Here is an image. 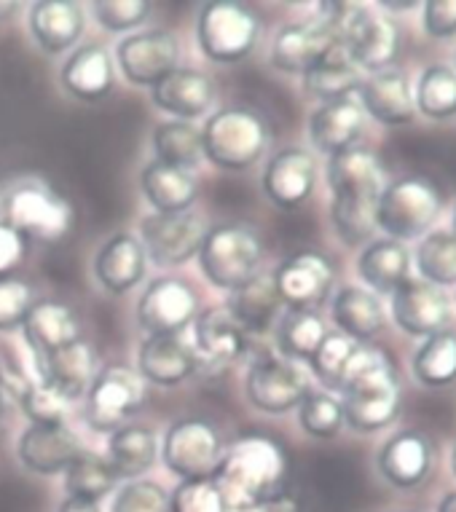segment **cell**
<instances>
[{
    "instance_id": "cell-1",
    "label": "cell",
    "mask_w": 456,
    "mask_h": 512,
    "mask_svg": "<svg viewBox=\"0 0 456 512\" xmlns=\"http://www.w3.org/2000/svg\"><path fill=\"white\" fill-rule=\"evenodd\" d=\"M330 220L338 239L349 247L365 244L376 231V207L384 191V169L368 148H349L330 156Z\"/></svg>"
},
{
    "instance_id": "cell-2",
    "label": "cell",
    "mask_w": 456,
    "mask_h": 512,
    "mask_svg": "<svg viewBox=\"0 0 456 512\" xmlns=\"http://www.w3.org/2000/svg\"><path fill=\"white\" fill-rule=\"evenodd\" d=\"M288 475V456L269 437L250 435L228 445L220 456L212 486L231 512L253 510L282 491Z\"/></svg>"
},
{
    "instance_id": "cell-3",
    "label": "cell",
    "mask_w": 456,
    "mask_h": 512,
    "mask_svg": "<svg viewBox=\"0 0 456 512\" xmlns=\"http://www.w3.org/2000/svg\"><path fill=\"white\" fill-rule=\"evenodd\" d=\"M344 424L371 435L389 427L400 416V378L387 354L360 346L344 389H341Z\"/></svg>"
},
{
    "instance_id": "cell-4",
    "label": "cell",
    "mask_w": 456,
    "mask_h": 512,
    "mask_svg": "<svg viewBox=\"0 0 456 512\" xmlns=\"http://www.w3.org/2000/svg\"><path fill=\"white\" fill-rule=\"evenodd\" d=\"M0 226L25 239L57 242L73 226V207L41 177H14L0 183Z\"/></svg>"
},
{
    "instance_id": "cell-5",
    "label": "cell",
    "mask_w": 456,
    "mask_h": 512,
    "mask_svg": "<svg viewBox=\"0 0 456 512\" xmlns=\"http://www.w3.org/2000/svg\"><path fill=\"white\" fill-rule=\"evenodd\" d=\"M202 132L204 159L223 172H242L258 164L269 145V126L253 108H223L207 118Z\"/></svg>"
},
{
    "instance_id": "cell-6",
    "label": "cell",
    "mask_w": 456,
    "mask_h": 512,
    "mask_svg": "<svg viewBox=\"0 0 456 512\" xmlns=\"http://www.w3.org/2000/svg\"><path fill=\"white\" fill-rule=\"evenodd\" d=\"M196 258L207 282L231 293L258 277L263 242L261 236L255 234V228L245 223H220L215 228H207L202 250Z\"/></svg>"
},
{
    "instance_id": "cell-7",
    "label": "cell",
    "mask_w": 456,
    "mask_h": 512,
    "mask_svg": "<svg viewBox=\"0 0 456 512\" xmlns=\"http://www.w3.org/2000/svg\"><path fill=\"white\" fill-rule=\"evenodd\" d=\"M443 212V194L424 177H400L384 185L376 207V228L395 242H411L430 234Z\"/></svg>"
},
{
    "instance_id": "cell-8",
    "label": "cell",
    "mask_w": 456,
    "mask_h": 512,
    "mask_svg": "<svg viewBox=\"0 0 456 512\" xmlns=\"http://www.w3.org/2000/svg\"><path fill=\"white\" fill-rule=\"evenodd\" d=\"M261 38V19L245 3L215 0L199 11L196 41L204 57L218 65H234L253 54Z\"/></svg>"
},
{
    "instance_id": "cell-9",
    "label": "cell",
    "mask_w": 456,
    "mask_h": 512,
    "mask_svg": "<svg viewBox=\"0 0 456 512\" xmlns=\"http://www.w3.org/2000/svg\"><path fill=\"white\" fill-rule=\"evenodd\" d=\"M145 403V381L137 368L113 362L97 370L92 387L86 392V424L94 432L113 435L116 429L129 424Z\"/></svg>"
},
{
    "instance_id": "cell-10",
    "label": "cell",
    "mask_w": 456,
    "mask_h": 512,
    "mask_svg": "<svg viewBox=\"0 0 456 512\" xmlns=\"http://www.w3.org/2000/svg\"><path fill=\"white\" fill-rule=\"evenodd\" d=\"M218 429L204 419H180L167 429L161 440V462L183 483L210 480L223 456Z\"/></svg>"
},
{
    "instance_id": "cell-11",
    "label": "cell",
    "mask_w": 456,
    "mask_h": 512,
    "mask_svg": "<svg viewBox=\"0 0 456 512\" xmlns=\"http://www.w3.org/2000/svg\"><path fill=\"white\" fill-rule=\"evenodd\" d=\"M204 226L202 215L186 212H153L140 223V244L145 258H151L159 269H178L194 261L202 250Z\"/></svg>"
},
{
    "instance_id": "cell-12",
    "label": "cell",
    "mask_w": 456,
    "mask_h": 512,
    "mask_svg": "<svg viewBox=\"0 0 456 512\" xmlns=\"http://www.w3.org/2000/svg\"><path fill=\"white\" fill-rule=\"evenodd\" d=\"M247 400L263 413L279 416L304 403L312 392V376L301 362L285 357H263L247 370Z\"/></svg>"
},
{
    "instance_id": "cell-13",
    "label": "cell",
    "mask_w": 456,
    "mask_h": 512,
    "mask_svg": "<svg viewBox=\"0 0 456 512\" xmlns=\"http://www.w3.org/2000/svg\"><path fill=\"white\" fill-rule=\"evenodd\" d=\"M196 319V293L178 277L153 279L137 303V322L148 336H180Z\"/></svg>"
},
{
    "instance_id": "cell-14",
    "label": "cell",
    "mask_w": 456,
    "mask_h": 512,
    "mask_svg": "<svg viewBox=\"0 0 456 512\" xmlns=\"http://www.w3.org/2000/svg\"><path fill=\"white\" fill-rule=\"evenodd\" d=\"M333 279H336L333 263L314 250L290 255L288 261L279 263L271 274L279 303H285L288 309L304 311H312L314 306L325 303L333 290Z\"/></svg>"
},
{
    "instance_id": "cell-15",
    "label": "cell",
    "mask_w": 456,
    "mask_h": 512,
    "mask_svg": "<svg viewBox=\"0 0 456 512\" xmlns=\"http://www.w3.org/2000/svg\"><path fill=\"white\" fill-rule=\"evenodd\" d=\"M180 46L169 30H143L127 35L116 49L119 68L132 86H156L178 70Z\"/></svg>"
},
{
    "instance_id": "cell-16",
    "label": "cell",
    "mask_w": 456,
    "mask_h": 512,
    "mask_svg": "<svg viewBox=\"0 0 456 512\" xmlns=\"http://www.w3.org/2000/svg\"><path fill=\"white\" fill-rule=\"evenodd\" d=\"M81 437L68 424H33L19 435L17 459L33 475H60L84 454Z\"/></svg>"
},
{
    "instance_id": "cell-17",
    "label": "cell",
    "mask_w": 456,
    "mask_h": 512,
    "mask_svg": "<svg viewBox=\"0 0 456 512\" xmlns=\"http://www.w3.org/2000/svg\"><path fill=\"white\" fill-rule=\"evenodd\" d=\"M392 317L408 336L427 338L446 330L451 319V301L443 287H435L424 279H406L392 293Z\"/></svg>"
},
{
    "instance_id": "cell-18",
    "label": "cell",
    "mask_w": 456,
    "mask_h": 512,
    "mask_svg": "<svg viewBox=\"0 0 456 512\" xmlns=\"http://www.w3.org/2000/svg\"><path fill=\"white\" fill-rule=\"evenodd\" d=\"M199 368L194 341L180 336H148L137 352V373L153 387H180Z\"/></svg>"
},
{
    "instance_id": "cell-19",
    "label": "cell",
    "mask_w": 456,
    "mask_h": 512,
    "mask_svg": "<svg viewBox=\"0 0 456 512\" xmlns=\"http://www.w3.org/2000/svg\"><path fill=\"white\" fill-rule=\"evenodd\" d=\"M317 161L304 148H285L274 153L263 169V194L282 210H296L314 194Z\"/></svg>"
},
{
    "instance_id": "cell-20",
    "label": "cell",
    "mask_w": 456,
    "mask_h": 512,
    "mask_svg": "<svg viewBox=\"0 0 456 512\" xmlns=\"http://www.w3.org/2000/svg\"><path fill=\"white\" fill-rule=\"evenodd\" d=\"M94 349L86 344L84 338H78L70 346L60 349V352L46 354V357H33L35 378L41 384H49L51 389H57L68 403L86 397L89 387L94 381Z\"/></svg>"
},
{
    "instance_id": "cell-21",
    "label": "cell",
    "mask_w": 456,
    "mask_h": 512,
    "mask_svg": "<svg viewBox=\"0 0 456 512\" xmlns=\"http://www.w3.org/2000/svg\"><path fill=\"white\" fill-rule=\"evenodd\" d=\"M153 105L172 121H194L215 102V81L194 68H178L151 89Z\"/></svg>"
},
{
    "instance_id": "cell-22",
    "label": "cell",
    "mask_w": 456,
    "mask_h": 512,
    "mask_svg": "<svg viewBox=\"0 0 456 512\" xmlns=\"http://www.w3.org/2000/svg\"><path fill=\"white\" fill-rule=\"evenodd\" d=\"M341 46L357 68L373 76V73H381L395 62L400 38H397V27L392 19L363 9V14L355 19V25L349 27Z\"/></svg>"
},
{
    "instance_id": "cell-23",
    "label": "cell",
    "mask_w": 456,
    "mask_h": 512,
    "mask_svg": "<svg viewBox=\"0 0 456 512\" xmlns=\"http://www.w3.org/2000/svg\"><path fill=\"white\" fill-rule=\"evenodd\" d=\"M357 94H360L363 113L376 118L379 124L403 126L416 118L414 92H411L406 73H400V70H381V73L363 78Z\"/></svg>"
},
{
    "instance_id": "cell-24",
    "label": "cell",
    "mask_w": 456,
    "mask_h": 512,
    "mask_svg": "<svg viewBox=\"0 0 456 512\" xmlns=\"http://www.w3.org/2000/svg\"><path fill=\"white\" fill-rule=\"evenodd\" d=\"M365 129V113L355 97L322 102L309 118V140L325 156L355 148Z\"/></svg>"
},
{
    "instance_id": "cell-25",
    "label": "cell",
    "mask_w": 456,
    "mask_h": 512,
    "mask_svg": "<svg viewBox=\"0 0 456 512\" xmlns=\"http://www.w3.org/2000/svg\"><path fill=\"white\" fill-rule=\"evenodd\" d=\"M145 266H148V258H145L140 239L132 234H116L97 252L94 277L110 295H124L143 282Z\"/></svg>"
},
{
    "instance_id": "cell-26",
    "label": "cell",
    "mask_w": 456,
    "mask_h": 512,
    "mask_svg": "<svg viewBox=\"0 0 456 512\" xmlns=\"http://www.w3.org/2000/svg\"><path fill=\"white\" fill-rule=\"evenodd\" d=\"M379 472L395 488L411 491L422 486L432 470V445L419 432H400L389 437L379 451Z\"/></svg>"
},
{
    "instance_id": "cell-27",
    "label": "cell",
    "mask_w": 456,
    "mask_h": 512,
    "mask_svg": "<svg viewBox=\"0 0 456 512\" xmlns=\"http://www.w3.org/2000/svg\"><path fill=\"white\" fill-rule=\"evenodd\" d=\"M25 344L33 357H46L70 346L81 338V325H78L76 311L62 301H35V306L27 314Z\"/></svg>"
},
{
    "instance_id": "cell-28",
    "label": "cell",
    "mask_w": 456,
    "mask_h": 512,
    "mask_svg": "<svg viewBox=\"0 0 456 512\" xmlns=\"http://www.w3.org/2000/svg\"><path fill=\"white\" fill-rule=\"evenodd\" d=\"M333 46L336 41L314 19L296 22V25L282 27L271 43V65L290 76H304Z\"/></svg>"
},
{
    "instance_id": "cell-29",
    "label": "cell",
    "mask_w": 456,
    "mask_h": 512,
    "mask_svg": "<svg viewBox=\"0 0 456 512\" xmlns=\"http://www.w3.org/2000/svg\"><path fill=\"white\" fill-rule=\"evenodd\" d=\"M194 346L199 360L237 362L247 354L250 333L226 306H212L194 319Z\"/></svg>"
},
{
    "instance_id": "cell-30",
    "label": "cell",
    "mask_w": 456,
    "mask_h": 512,
    "mask_svg": "<svg viewBox=\"0 0 456 512\" xmlns=\"http://www.w3.org/2000/svg\"><path fill=\"white\" fill-rule=\"evenodd\" d=\"M84 9L73 0H38L30 6V33L49 54H62L84 33Z\"/></svg>"
},
{
    "instance_id": "cell-31",
    "label": "cell",
    "mask_w": 456,
    "mask_h": 512,
    "mask_svg": "<svg viewBox=\"0 0 456 512\" xmlns=\"http://www.w3.org/2000/svg\"><path fill=\"white\" fill-rule=\"evenodd\" d=\"M62 89L81 102H97L113 86V59L108 49L97 43L81 46L68 57L60 70Z\"/></svg>"
},
{
    "instance_id": "cell-32",
    "label": "cell",
    "mask_w": 456,
    "mask_h": 512,
    "mask_svg": "<svg viewBox=\"0 0 456 512\" xmlns=\"http://www.w3.org/2000/svg\"><path fill=\"white\" fill-rule=\"evenodd\" d=\"M357 274L373 295H392L406 279H411V252L395 239H376L360 252Z\"/></svg>"
},
{
    "instance_id": "cell-33",
    "label": "cell",
    "mask_w": 456,
    "mask_h": 512,
    "mask_svg": "<svg viewBox=\"0 0 456 512\" xmlns=\"http://www.w3.org/2000/svg\"><path fill=\"white\" fill-rule=\"evenodd\" d=\"M159 437L151 427L143 424H124L108 435V454L105 459L110 462L113 472L119 480H140L159 459Z\"/></svg>"
},
{
    "instance_id": "cell-34",
    "label": "cell",
    "mask_w": 456,
    "mask_h": 512,
    "mask_svg": "<svg viewBox=\"0 0 456 512\" xmlns=\"http://www.w3.org/2000/svg\"><path fill=\"white\" fill-rule=\"evenodd\" d=\"M330 309H333V322L338 325V333H344V336H349L357 344L371 341L384 328L381 298L373 295L371 290H365V287H341Z\"/></svg>"
},
{
    "instance_id": "cell-35",
    "label": "cell",
    "mask_w": 456,
    "mask_h": 512,
    "mask_svg": "<svg viewBox=\"0 0 456 512\" xmlns=\"http://www.w3.org/2000/svg\"><path fill=\"white\" fill-rule=\"evenodd\" d=\"M143 194L156 212H186L199 196V183L186 169L151 161L140 175Z\"/></svg>"
},
{
    "instance_id": "cell-36",
    "label": "cell",
    "mask_w": 456,
    "mask_h": 512,
    "mask_svg": "<svg viewBox=\"0 0 456 512\" xmlns=\"http://www.w3.org/2000/svg\"><path fill=\"white\" fill-rule=\"evenodd\" d=\"M360 84H363V70L357 68L344 46H338V43L312 70L304 73V89L322 102L352 97Z\"/></svg>"
},
{
    "instance_id": "cell-37",
    "label": "cell",
    "mask_w": 456,
    "mask_h": 512,
    "mask_svg": "<svg viewBox=\"0 0 456 512\" xmlns=\"http://www.w3.org/2000/svg\"><path fill=\"white\" fill-rule=\"evenodd\" d=\"M234 319H237L239 325L253 336V333H263V330L269 328L271 322L277 319L279 314V298L277 290H274V282L271 277H253L247 285L237 287V290H231L228 295V301L223 303Z\"/></svg>"
},
{
    "instance_id": "cell-38",
    "label": "cell",
    "mask_w": 456,
    "mask_h": 512,
    "mask_svg": "<svg viewBox=\"0 0 456 512\" xmlns=\"http://www.w3.org/2000/svg\"><path fill=\"white\" fill-rule=\"evenodd\" d=\"M328 336L325 322L314 311L288 309L277 319L274 328V344H277L279 357L293 362H309L322 338Z\"/></svg>"
},
{
    "instance_id": "cell-39",
    "label": "cell",
    "mask_w": 456,
    "mask_h": 512,
    "mask_svg": "<svg viewBox=\"0 0 456 512\" xmlns=\"http://www.w3.org/2000/svg\"><path fill=\"white\" fill-rule=\"evenodd\" d=\"M153 161L175 169H196L202 164V132L188 121H167L153 129Z\"/></svg>"
},
{
    "instance_id": "cell-40",
    "label": "cell",
    "mask_w": 456,
    "mask_h": 512,
    "mask_svg": "<svg viewBox=\"0 0 456 512\" xmlns=\"http://www.w3.org/2000/svg\"><path fill=\"white\" fill-rule=\"evenodd\" d=\"M414 378L427 389H443L456 384V333L440 330L424 338V344L416 349Z\"/></svg>"
},
{
    "instance_id": "cell-41",
    "label": "cell",
    "mask_w": 456,
    "mask_h": 512,
    "mask_svg": "<svg viewBox=\"0 0 456 512\" xmlns=\"http://www.w3.org/2000/svg\"><path fill=\"white\" fill-rule=\"evenodd\" d=\"M116 483H119V475L113 472L105 456L94 451H84L65 472L68 496H78L94 504H100L105 496H110V491H116Z\"/></svg>"
},
{
    "instance_id": "cell-42",
    "label": "cell",
    "mask_w": 456,
    "mask_h": 512,
    "mask_svg": "<svg viewBox=\"0 0 456 512\" xmlns=\"http://www.w3.org/2000/svg\"><path fill=\"white\" fill-rule=\"evenodd\" d=\"M357 341H352L344 333H328L322 338V344L317 346V352L312 354L309 360V368L322 384L333 392H341L344 389V381H347L349 370H352V362H355L357 352H360Z\"/></svg>"
},
{
    "instance_id": "cell-43",
    "label": "cell",
    "mask_w": 456,
    "mask_h": 512,
    "mask_svg": "<svg viewBox=\"0 0 456 512\" xmlns=\"http://www.w3.org/2000/svg\"><path fill=\"white\" fill-rule=\"evenodd\" d=\"M416 269L435 287L456 285V236L451 231H430L416 247Z\"/></svg>"
},
{
    "instance_id": "cell-44",
    "label": "cell",
    "mask_w": 456,
    "mask_h": 512,
    "mask_svg": "<svg viewBox=\"0 0 456 512\" xmlns=\"http://www.w3.org/2000/svg\"><path fill=\"white\" fill-rule=\"evenodd\" d=\"M416 110L432 121L456 116V70L432 65L419 76L414 97Z\"/></svg>"
},
{
    "instance_id": "cell-45",
    "label": "cell",
    "mask_w": 456,
    "mask_h": 512,
    "mask_svg": "<svg viewBox=\"0 0 456 512\" xmlns=\"http://www.w3.org/2000/svg\"><path fill=\"white\" fill-rule=\"evenodd\" d=\"M298 424L312 437L328 440L336 437L344 427V408L341 400L330 392H309L304 403L298 405Z\"/></svg>"
},
{
    "instance_id": "cell-46",
    "label": "cell",
    "mask_w": 456,
    "mask_h": 512,
    "mask_svg": "<svg viewBox=\"0 0 456 512\" xmlns=\"http://www.w3.org/2000/svg\"><path fill=\"white\" fill-rule=\"evenodd\" d=\"M110 512H172L169 494L156 480H127L116 488Z\"/></svg>"
},
{
    "instance_id": "cell-47",
    "label": "cell",
    "mask_w": 456,
    "mask_h": 512,
    "mask_svg": "<svg viewBox=\"0 0 456 512\" xmlns=\"http://www.w3.org/2000/svg\"><path fill=\"white\" fill-rule=\"evenodd\" d=\"M35 306V290L22 277H0V333H11L25 325Z\"/></svg>"
},
{
    "instance_id": "cell-48",
    "label": "cell",
    "mask_w": 456,
    "mask_h": 512,
    "mask_svg": "<svg viewBox=\"0 0 456 512\" xmlns=\"http://www.w3.org/2000/svg\"><path fill=\"white\" fill-rule=\"evenodd\" d=\"M19 408L25 411V416L33 424H65L70 413L68 400L57 389H51L49 384H41L38 378L33 381V387L22 395Z\"/></svg>"
},
{
    "instance_id": "cell-49",
    "label": "cell",
    "mask_w": 456,
    "mask_h": 512,
    "mask_svg": "<svg viewBox=\"0 0 456 512\" xmlns=\"http://www.w3.org/2000/svg\"><path fill=\"white\" fill-rule=\"evenodd\" d=\"M92 9L94 19L108 33H129L148 19L151 3H143V0H97Z\"/></svg>"
},
{
    "instance_id": "cell-50",
    "label": "cell",
    "mask_w": 456,
    "mask_h": 512,
    "mask_svg": "<svg viewBox=\"0 0 456 512\" xmlns=\"http://www.w3.org/2000/svg\"><path fill=\"white\" fill-rule=\"evenodd\" d=\"M172 512H231L212 486V480L180 483L175 496H169Z\"/></svg>"
},
{
    "instance_id": "cell-51",
    "label": "cell",
    "mask_w": 456,
    "mask_h": 512,
    "mask_svg": "<svg viewBox=\"0 0 456 512\" xmlns=\"http://www.w3.org/2000/svg\"><path fill=\"white\" fill-rule=\"evenodd\" d=\"M424 30L432 38L456 35V0H430V3H424Z\"/></svg>"
},
{
    "instance_id": "cell-52",
    "label": "cell",
    "mask_w": 456,
    "mask_h": 512,
    "mask_svg": "<svg viewBox=\"0 0 456 512\" xmlns=\"http://www.w3.org/2000/svg\"><path fill=\"white\" fill-rule=\"evenodd\" d=\"M27 255V239L14 228L0 226V277H11Z\"/></svg>"
},
{
    "instance_id": "cell-53",
    "label": "cell",
    "mask_w": 456,
    "mask_h": 512,
    "mask_svg": "<svg viewBox=\"0 0 456 512\" xmlns=\"http://www.w3.org/2000/svg\"><path fill=\"white\" fill-rule=\"evenodd\" d=\"M35 376H27L25 368L19 365L14 357H9V354H0V387L6 389L14 400H22V395H25L27 389L33 387Z\"/></svg>"
},
{
    "instance_id": "cell-54",
    "label": "cell",
    "mask_w": 456,
    "mask_h": 512,
    "mask_svg": "<svg viewBox=\"0 0 456 512\" xmlns=\"http://www.w3.org/2000/svg\"><path fill=\"white\" fill-rule=\"evenodd\" d=\"M247 512H304L301 502H298L293 494H285V491H279L277 496H271L266 502L255 504L253 510Z\"/></svg>"
},
{
    "instance_id": "cell-55",
    "label": "cell",
    "mask_w": 456,
    "mask_h": 512,
    "mask_svg": "<svg viewBox=\"0 0 456 512\" xmlns=\"http://www.w3.org/2000/svg\"><path fill=\"white\" fill-rule=\"evenodd\" d=\"M60 512H100V504L86 502V499H78V496H65L60 504Z\"/></svg>"
},
{
    "instance_id": "cell-56",
    "label": "cell",
    "mask_w": 456,
    "mask_h": 512,
    "mask_svg": "<svg viewBox=\"0 0 456 512\" xmlns=\"http://www.w3.org/2000/svg\"><path fill=\"white\" fill-rule=\"evenodd\" d=\"M438 512H456V491L446 494L438 502Z\"/></svg>"
},
{
    "instance_id": "cell-57",
    "label": "cell",
    "mask_w": 456,
    "mask_h": 512,
    "mask_svg": "<svg viewBox=\"0 0 456 512\" xmlns=\"http://www.w3.org/2000/svg\"><path fill=\"white\" fill-rule=\"evenodd\" d=\"M17 9H19V3H14V0H0V22H3V19H9Z\"/></svg>"
},
{
    "instance_id": "cell-58",
    "label": "cell",
    "mask_w": 456,
    "mask_h": 512,
    "mask_svg": "<svg viewBox=\"0 0 456 512\" xmlns=\"http://www.w3.org/2000/svg\"><path fill=\"white\" fill-rule=\"evenodd\" d=\"M381 9L397 11V14H400V11H411V9H416V3H381Z\"/></svg>"
},
{
    "instance_id": "cell-59",
    "label": "cell",
    "mask_w": 456,
    "mask_h": 512,
    "mask_svg": "<svg viewBox=\"0 0 456 512\" xmlns=\"http://www.w3.org/2000/svg\"><path fill=\"white\" fill-rule=\"evenodd\" d=\"M451 470H454L456 475V448H454V454H451Z\"/></svg>"
},
{
    "instance_id": "cell-60",
    "label": "cell",
    "mask_w": 456,
    "mask_h": 512,
    "mask_svg": "<svg viewBox=\"0 0 456 512\" xmlns=\"http://www.w3.org/2000/svg\"><path fill=\"white\" fill-rule=\"evenodd\" d=\"M0 427H3V403H0Z\"/></svg>"
},
{
    "instance_id": "cell-61",
    "label": "cell",
    "mask_w": 456,
    "mask_h": 512,
    "mask_svg": "<svg viewBox=\"0 0 456 512\" xmlns=\"http://www.w3.org/2000/svg\"><path fill=\"white\" fill-rule=\"evenodd\" d=\"M451 234L456 236V210H454V231H451Z\"/></svg>"
}]
</instances>
